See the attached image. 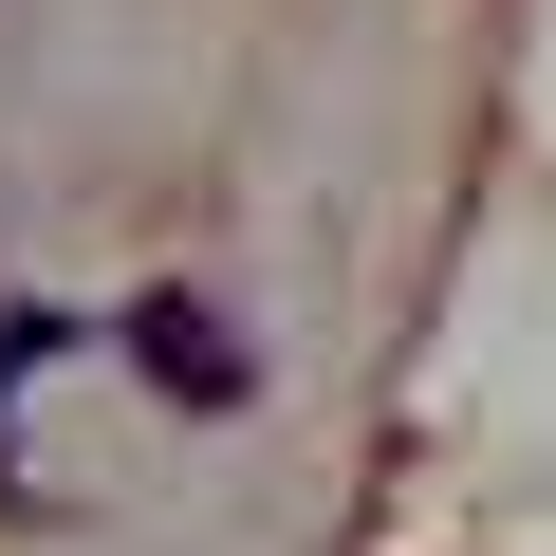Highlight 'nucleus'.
Returning <instances> with one entry per match:
<instances>
[{
	"mask_svg": "<svg viewBox=\"0 0 556 556\" xmlns=\"http://www.w3.org/2000/svg\"><path fill=\"white\" fill-rule=\"evenodd\" d=\"M130 353H149V390H186V408H241V390H260V353L186 298V278H167V298H130Z\"/></svg>",
	"mask_w": 556,
	"mask_h": 556,
	"instance_id": "1",
	"label": "nucleus"
}]
</instances>
